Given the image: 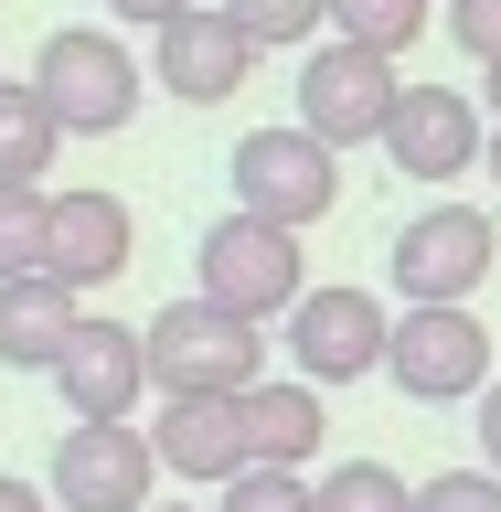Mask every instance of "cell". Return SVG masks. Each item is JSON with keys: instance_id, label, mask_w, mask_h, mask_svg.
Returning <instances> with one entry per match:
<instances>
[{"instance_id": "cell-1", "label": "cell", "mask_w": 501, "mask_h": 512, "mask_svg": "<svg viewBox=\"0 0 501 512\" xmlns=\"http://www.w3.org/2000/svg\"><path fill=\"white\" fill-rule=\"evenodd\" d=\"M192 299H214L224 320L267 331V320H288L310 299V256H299V235H278L256 214H214L203 246H192Z\"/></svg>"}, {"instance_id": "cell-2", "label": "cell", "mask_w": 501, "mask_h": 512, "mask_svg": "<svg viewBox=\"0 0 501 512\" xmlns=\"http://www.w3.org/2000/svg\"><path fill=\"white\" fill-rule=\"evenodd\" d=\"M22 86L43 96V118H54L64 139H118V128L139 118V54H128L118 32H96V22L43 32V54H32Z\"/></svg>"}, {"instance_id": "cell-3", "label": "cell", "mask_w": 501, "mask_h": 512, "mask_svg": "<svg viewBox=\"0 0 501 512\" xmlns=\"http://www.w3.org/2000/svg\"><path fill=\"white\" fill-rule=\"evenodd\" d=\"M139 352H150V395L160 406H182V395H256V384H267V331L224 320L214 299H171V310L139 331Z\"/></svg>"}, {"instance_id": "cell-4", "label": "cell", "mask_w": 501, "mask_h": 512, "mask_svg": "<svg viewBox=\"0 0 501 512\" xmlns=\"http://www.w3.org/2000/svg\"><path fill=\"white\" fill-rule=\"evenodd\" d=\"M224 182H235V214L278 224V235H310L342 203V160L320 150L310 128H246L235 160H224Z\"/></svg>"}, {"instance_id": "cell-5", "label": "cell", "mask_w": 501, "mask_h": 512, "mask_svg": "<svg viewBox=\"0 0 501 512\" xmlns=\"http://www.w3.org/2000/svg\"><path fill=\"white\" fill-rule=\"evenodd\" d=\"M491 256H501V235L480 203H427L416 224H395V299L406 310H470Z\"/></svg>"}, {"instance_id": "cell-6", "label": "cell", "mask_w": 501, "mask_h": 512, "mask_svg": "<svg viewBox=\"0 0 501 512\" xmlns=\"http://www.w3.org/2000/svg\"><path fill=\"white\" fill-rule=\"evenodd\" d=\"M288 331V363H299V384H363L384 374V342H395V310H384L374 288H310L299 310L278 320Z\"/></svg>"}, {"instance_id": "cell-7", "label": "cell", "mask_w": 501, "mask_h": 512, "mask_svg": "<svg viewBox=\"0 0 501 512\" xmlns=\"http://www.w3.org/2000/svg\"><path fill=\"white\" fill-rule=\"evenodd\" d=\"M384 118H395V64L352 54V43H310V64H299V118L288 128H310L320 150L342 160V150H374Z\"/></svg>"}, {"instance_id": "cell-8", "label": "cell", "mask_w": 501, "mask_h": 512, "mask_svg": "<svg viewBox=\"0 0 501 512\" xmlns=\"http://www.w3.org/2000/svg\"><path fill=\"white\" fill-rule=\"evenodd\" d=\"M384 374H395V395H416V406H480V384H491V331H480V310H395Z\"/></svg>"}, {"instance_id": "cell-9", "label": "cell", "mask_w": 501, "mask_h": 512, "mask_svg": "<svg viewBox=\"0 0 501 512\" xmlns=\"http://www.w3.org/2000/svg\"><path fill=\"white\" fill-rule=\"evenodd\" d=\"M54 395L75 427H128L139 416V395H150V352H139V320H75V342H64L54 363Z\"/></svg>"}, {"instance_id": "cell-10", "label": "cell", "mask_w": 501, "mask_h": 512, "mask_svg": "<svg viewBox=\"0 0 501 512\" xmlns=\"http://www.w3.org/2000/svg\"><path fill=\"white\" fill-rule=\"evenodd\" d=\"M150 480H160V459L139 427H64L43 502L54 512H150Z\"/></svg>"}, {"instance_id": "cell-11", "label": "cell", "mask_w": 501, "mask_h": 512, "mask_svg": "<svg viewBox=\"0 0 501 512\" xmlns=\"http://www.w3.org/2000/svg\"><path fill=\"white\" fill-rule=\"evenodd\" d=\"M406 182H459V171H480V107L459 86H395V118H384V139H374Z\"/></svg>"}, {"instance_id": "cell-12", "label": "cell", "mask_w": 501, "mask_h": 512, "mask_svg": "<svg viewBox=\"0 0 501 512\" xmlns=\"http://www.w3.org/2000/svg\"><path fill=\"white\" fill-rule=\"evenodd\" d=\"M128 256H139V214H128L118 192H54V214H43V278L54 288H75V299H86V288H107L128 267Z\"/></svg>"}, {"instance_id": "cell-13", "label": "cell", "mask_w": 501, "mask_h": 512, "mask_svg": "<svg viewBox=\"0 0 501 512\" xmlns=\"http://www.w3.org/2000/svg\"><path fill=\"white\" fill-rule=\"evenodd\" d=\"M150 459L171 480H203V491L246 480V395H182V406H160Z\"/></svg>"}, {"instance_id": "cell-14", "label": "cell", "mask_w": 501, "mask_h": 512, "mask_svg": "<svg viewBox=\"0 0 501 512\" xmlns=\"http://www.w3.org/2000/svg\"><path fill=\"white\" fill-rule=\"evenodd\" d=\"M246 64H256V43L235 22H224L214 0H203V11H182V22L160 32V54H150V75L171 96H182V107H224V96L246 86Z\"/></svg>"}, {"instance_id": "cell-15", "label": "cell", "mask_w": 501, "mask_h": 512, "mask_svg": "<svg viewBox=\"0 0 501 512\" xmlns=\"http://www.w3.org/2000/svg\"><path fill=\"white\" fill-rule=\"evenodd\" d=\"M320 438H331V416H320V395L299 374H267L246 395V470H299V480H310Z\"/></svg>"}, {"instance_id": "cell-16", "label": "cell", "mask_w": 501, "mask_h": 512, "mask_svg": "<svg viewBox=\"0 0 501 512\" xmlns=\"http://www.w3.org/2000/svg\"><path fill=\"white\" fill-rule=\"evenodd\" d=\"M75 320H86V299L54 278H11L0 288V363L11 374H54L64 342H75Z\"/></svg>"}, {"instance_id": "cell-17", "label": "cell", "mask_w": 501, "mask_h": 512, "mask_svg": "<svg viewBox=\"0 0 501 512\" xmlns=\"http://www.w3.org/2000/svg\"><path fill=\"white\" fill-rule=\"evenodd\" d=\"M54 150H64V128L43 118V96H32V86H11V75H0V182L43 192V171H54Z\"/></svg>"}, {"instance_id": "cell-18", "label": "cell", "mask_w": 501, "mask_h": 512, "mask_svg": "<svg viewBox=\"0 0 501 512\" xmlns=\"http://www.w3.org/2000/svg\"><path fill=\"white\" fill-rule=\"evenodd\" d=\"M320 22H331V43H352V54H406L416 32H427V0H320Z\"/></svg>"}, {"instance_id": "cell-19", "label": "cell", "mask_w": 501, "mask_h": 512, "mask_svg": "<svg viewBox=\"0 0 501 512\" xmlns=\"http://www.w3.org/2000/svg\"><path fill=\"white\" fill-rule=\"evenodd\" d=\"M310 512H416V480H395L384 459H342L310 480Z\"/></svg>"}, {"instance_id": "cell-20", "label": "cell", "mask_w": 501, "mask_h": 512, "mask_svg": "<svg viewBox=\"0 0 501 512\" xmlns=\"http://www.w3.org/2000/svg\"><path fill=\"white\" fill-rule=\"evenodd\" d=\"M43 214H54V192L0 182V288H11V278H43Z\"/></svg>"}, {"instance_id": "cell-21", "label": "cell", "mask_w": 501, "mask_h": 512, "mask_svg": "<svg viewBox=\"0 0 501 512\" xmlns=\"http://www.w3.org/2000/svg\"><path fill=\"white\" fill-rule=\"evenodd\" d=\"M214 11L246 32L256 54H278V43H310V32H320V0H214Z\"/></svg>"}, {"instance_id": "cell-22", "label": "cell", "mask_w": 501, "mask_h": 512, "mask_svg": "<svg viewBox=\"0 0 501 512\" xmlns=\"http://www.w3.org/2000/svg\"><path fill=\"white\" fill-rule=\"evenodd\" d=\"M214 512H310V480L299 470H246V480H224Z\"/></svg>"}, {"instance_id": "cell-23", "label": "cell", "mask_w": 501, "mask_h": 512, "mask_svg": "<svg viewBox=\"0 0 501 512\" xmlns=\"http://www.w3.org/2000/svg\"><path fill=\"white\" fill-rule=\"evenodd\" d=\"M416 512H501V480L491 470H438V480H416Z\"/></svg>"}, {"instance_id": "cell-24", "label": "cell", "mask_w": 501, "mask_h": 512, "mask_svg": "<svg viewBox=\"0 0 501 512\" xmlns=\"http://www.w3.org/2000/svg\"><path fill=\"white\" fill-rule=\"evenodd\" d=\"M448 32H459V54L491 75L501 64V0H448Z\"/></svg>"}, {"instance_id": "cell-25", "label": "cell", "mask_w": 501, "mask_h": 512, "mask_svg": "<svg viewBox=\"0 0 501 512\" xmlns=\"http://www.w3.org/2000/svg\"><path fill=\"white\" fill-rule=\"evenodd\" d=\"M480 470H491V480H501V374H491V384H480Z\"/></svg>"}, {"instance_id": "cell-26", "label": "cell", "mask_w": 501, "mask_h": 512, "mask_svg": "<svg viewBox=\"0 0 501 512\" xmlns=\"http://www.w3.org/2000/svg\"><path fill=\"white\" fill-rule=\"evenodd\" d=\"M107 11H118V22H150V32H171L182 11H203V0H107Z\"/></svg>"}, {"instance_id": "cell-27", "label": "cell", "mask_w": 501, "mask_h": 512, "mask_svg": "<svg viewBox=\"0 0 501 512\" xmlns=\"http://www.w3.org/2000/svg\"><path fill=\"white\" fill-rule=\"evenodd\" d=\"M0 512H54V502H43V480H11V470H0Z\"/></svg>"}, {"instance_id": "cell-28", "label": "cell", "mask_w": 501, "mask_h": 512, "mask_svg": "<svg viewBox=\"0 0 501 512\" xmlns=\"http://www.w3.org/2000/svg\"><path fill=\"white\" fill-rule=\"evenodd\" d=\"M480 171H491V182H501V128H491V139H480Z\"/></svg>"}, {"instance_id": "cell-29", "label": "cell", "mask_w": 501, "mask_h": 512, "mask_svg": "<svg viewBox=\"0 0 501 512\" xmlns=\"http://www.w3.org/2000/svg\"><path fill=\"white\" fill-rule=\"evenodd\" d=\"M480 96H491V128H501V64H491V86H480Z\"/></svg>"}, {"instance_id": "cell-30", "label": "cell", "mask_w": 501, "mask_h": 512, "mask_svg": "<svg viewBox=\"0 0 501 512\" xmlns=\"http://www.w3.org/2000/svg\"><path fill=\"white\" fill-rule=\"evenodd\" d=\"M150 512H192V502H150Z\"/></svg>"}]
</instances>
